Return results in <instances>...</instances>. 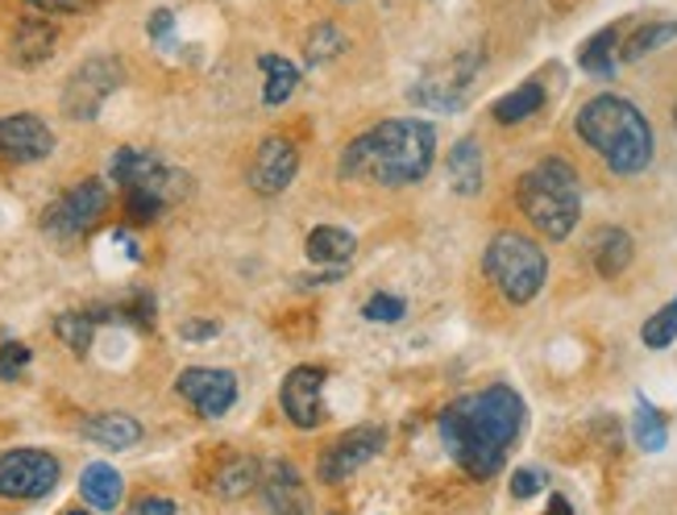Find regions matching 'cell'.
I'll return each mask as SVG.
<instances>
[{
	"label": "cell",
	"instance_id": "60d3db41",
	"mask_svg": "<svg viewBox=\"0 0 677 515\" xmlns=\"http://www.w3.org/2000/svg\"><path fill=\"white\" fill-rule=\"evenodd\" d=\"M674 126H677V109H674Z\"/></svg>",
	"mask_w": 677,
	"mask_h": 515
},
{
	"label": "cell",
	"instance_id": "e575fe53",
	"mask_svg": "<svg viewBox=\"0 0 677 515\" xmlns=\"http://www.w3.org/2000/svg\"><path fill=\"white\" fill-rule=\"evenodd\" d=\"M540 486H545V474H540V469H516V478H511V495H516V499H532Z\"/></svg>",
	"mask_w": 677,
	"mask_h": 515
},
{
	"label": "cell",
	"instance_id": "277c9868",
	"mask_svg": "<svg viewBox=\"0 0 677 515\" xmlns=\"http://www.w3.org/2000/svg\"><path fill=\"white\" fill-rule=\"evenodd\" d=\"M520 212L532 220L536 229L552 241H566L574 225L583 217V191H578V171L561 158H545L532 171L520 175L516 184Z\"/></svg>",
	"mask_w": 677,
	"mask_h": 515
},
{
	"label": "cell",
	"instance_id": "d6a6232c",
	"mask_svg": "<svg viewBox=\"0 0 677 515\" xmlns=\"http://www.w3.org/2000/svg\"><path fill=\"white\" fill-rule=\"evenodd\" d=\"M30 366V349L21 341H4L0 345V378L4 383H13V378H21V370Z\"/></svg>",
	"mask_w": 677,
	"mask_h": 515
},
{
	"label": "cell",
	"instance_id": "44dd1931",
	"mask_svg": "<svg viewBox=\"0 0 677 515\" xmlns=\"http://www.w3.org/2000/svg\"><path fill=\"white\" fill-rule=\"evenodd\" d=\"M54 26L50 21H38V17H26L21 26L13 30V55H17V63H26V67H33V63H42L47 59L50 50H54Z\"/></svg>",
	"mask_w": 677,
	"mask_h": 515
},
{
	"label": "cell",
	"instance_id": "603a6c76",
	"mask_svg": "<svg viewBox=\"0 0 677 515\" xmlns=\"http://www.w3.org/2000/svg\"><path fill=\"white\" fill-rule=\"evenodd\" d=\"M449 184L461 196H478L482 191V155H478V141L461 138L449 155Z\"/></svg>",
	"mask_w": 677,
	"mask_h": 515
},
{
	"label": "cell",
	"instance_id": "30bf717a",
	"mask_svg": "<svg viewBox=\"0 0 677 515\" xmlns=\"http://www.w3.org/2000/svg\"><path fill=\"white\" fill-rule=\"evenodd\" d=\"M387 445V433L382 428H354L341 440H332L329 449L320 453V483L341 486L346 478H354L366 462H375Z\"/></svg>",
	"mask_w": 677,
	"mask_h": 515
},
{
	"label": "cell",
	"instance_id": "ac0fdd59",
	"mask_svg": "<svg viewBox=\"0 0 677 515\" xmlns=\"http://www.w3.org/2000/svg\"><path fill=\"white\" fill-rule=\"evenodd\" d=\"M631 237L624 229H599L595 241H590V258H595V270H599L603 279H619L624 270L631 266Z\"/></svg>",
	"mask_w": 677,
	"mask_h": 515
},
{
	"label": "cell",
	"instance_id": "ffe728a7",
	"mask_svg": "<svg viewBox=\"0 0 677 515\" xmlns=\"http://www.w3.org/2000/svg\"><path fill=\"white\" fill-rule=\"evenodd\" d=\"M354 250H358L354 234L337 229V225H320V229L308 234V258L316 266H346L354 258Z\"/></svg>",
	"mask_w": 677,
	"mask_h": 515
},
{
	"label": "cell",
	"instance_id": "2e32d148",
	"mask_svg": "<svg viewBox=\"0 0 677 515\" xmlns=\"http://www.w3.org/2000/svg\"><path fill=\"white\" fill-rule=\"evenodd\" d=\"M121 491H126V483H121V474H117L109 462H92V466H83V474H79V495H83V503L96 507V512H112V507L121 503Z\"/></svg>",
	"mask_w": 677,
	"mask_h": 515
},
{
	"label": "cell",
	"instance_id": "836d02e7",
	"mask_svg": "<svg viewBox=\"0 0 677 515\" xmlns=\"http://www.w3.org/2000/svg\"><path fill=\"white\" fill-rule=\"evenodd\" d=\"M329 50H341V38L332 26H320V30L308 38V67H316L320 59H329Z\"/></svg>",
	"mask_w": 677,
	"mask_h": 515
},
{
	"label": "cell",
	"instance_id": "83f0119b",
	"mask_svg": "<svg viewBox=\"0 0 677 515\" xmlns=\"http://www.w3.org/2000/svg\"><path fill=\"white\" fill-rule=\"evenodd\" d=\"M158 158L155 155H146V150H133V146H121L117 155H112L109 162V175H112V184L117 188H129V184H138L150 167H155Z\"/></svg>",
	"mask_w": 677,
	"mask_h": 515
},
{
	"label": "cell",
	"instance_id": "3957f363",
	"mask_svg": "<svg viewBox=\"0 0 677 515\" xmlns=\"http://www.w3.org/2000/svg\"><path fill=\"white\" fill-rule=\"evenodd\" d=\"M578 138L615 175H640L653 162V129L624 96H595L578 109Z\"/></svg>",
	"mask_w": 677,
	"mask_h": 515
},
{
	"label": "cell",
	"instance_id": "d590c367",
	"mask_svg": "<svg viewBox=\"0 0 677 515\" xmlns=\"http://www.w3.org/2000/svg\"><path fill=\"white\" fill-rule=\"evenodd\" d=\"M38 13H88L96 0H26Z\"/></svg>",
	"mask_w": 677,
	"mask_h": 515
},
{
	"label": "cell",
	"instance_id": "7a4b0ae2",
	"mask_svg": "<svg viewBox=\"0 0 677 515\" xmlns=\"http://www.w3.org/2000/svg\"><path fill=\"white\" fill-rule=\"evenodd\" d=\"M432 158H437V129L416 117H395L349 141L341 155V175L346 179L358 175L378 188H408L425 179Z\"/></svg>",
	"mask_w": 677,
	"mask_h": 515
},
{
	"label": "cell",
	"instance_id": "52a82bcc",
	"mask_svg": "<svg viewBox=\"0 0 677 515\" xmlns=\"http://www.w3.org/2000/svg\"><path fill=\"white\" fill-rule=\"evenodd\" d=\"M121 63L112 59V55H92L88 63H79L71 71L63 88V112L71 121H96L100 109H104V100H109L117 88H121Z\"/></svg>",
	"mask_w": 677,
	"mask_h": 515
},
{
	"label": "cell",
	"instance_id": "7402d4cb",
	"mask_svg": "<svg viewBox=\"0 0 677 515\" xmlns=\"http://www.w3.org/2000/svg\"><path fill=\"white\" fill-rule=\"evenodd\" d=\"M615 59H619V26H607V30H599L595 38H586L583 50H578L583 71L595 79H611Z\"/></svg>",
	"mask_w": 677,
	"mask_h": 515
},
{
	"label": "cell",
	"instance_id": "5bb4252c",
	"mask_svg": "<svg viewBox=\"0 0 677 515\" xmlns=\"http://www.w3.org/2000/svg\"><path fill=\"white\" fill-rule=\"evenodd\" d=\"M296 171H300L296 146L287 138H267L250 162V188L258 191V196H279V191L296 179Z\"/></svg>",
	"mask_w": 677,
	"mask_h": 515
},
{
	"label": "cell",
	"instance_id": "5b68a950",
	"mask_svg": "<svg viewBox=\"0 0 677 515\" xmlns=\"http://www.w3.org/2000/svg\"><path fill=\"white\" fill-rule=\"evenodd\" d=\"M482 270L487 279L499 287V296L507 304H532L545 287V275H549V263L536 246L532 237L524 234H499L482 254Z\"/></svg>",
	"mask_w": 677,
	"mask_h": 515
},
{
	"label": "cell",
	"instance_id": "74e56055",
	"mask_svg": "<svg viewBox=\"0 0 677 515\" xmlns=\"http://www.w3.org/2000/svg\"><path fill=\"white\" fill-rule=\"evenodd\" d=\"M133 512H138V515H150V512H179V503L155 499V495H150V499H138V503H133Z\"/></svg>",
	"mask_w": 677,
	"mask_h": 515
},
{
	"label": "cell",
	"instance_id": "9c48e42d",
	"mask_svg": "<svg viewBox=\"0 0 677 515\" xmlns=\"http://www.w3.org/2000/svg\"><path fill=\"white\" fill-rule=\"evenodd\" d=\"M188 188H191L188 175L167 167V162H155L138 184L126 188V217L133 220V225H150V220L162 217L171 204L183 200Z\"/></svg>",
	"mask_w": 677,
	"mask_h": 515
},
{
	"label": "cell",
	"instance_id": "ab89813d",
	"mask_svg": "<svg viewBox=\"0 0 677 515\" xmlns=\"http://www.w3.org/2000/svg\"><path fill=\"white\" fill-rule=\"evenodd\" d=\"M549 512H574V507H569V499H566V495H552V499H549Z\"/></svg>",
	"mask_w": 677,
	"mask_h": 515
},
{
	"label": "cell",
	"instance_id": "f546056e",
	"mask_svg": "<svg viewBox=\"0 0 677 515\" xmlns=\"http://www.w3.org/2000/svg\"><path fill=\"white\" fill-rule=\"evenodd\" d=\"M54 333L63 337L76 354H88V345H92V333H96V313H67L54 320Z\"/></svg>",
	"mask_w": 677,
	"mask_h": 515
},
{
	"label": "cell",
	"instance_id": "8d00e7d4",
	"mask_svg": "<svg viewBox=\"0 0 677 515\" xmlns=\"http://www.w3.org/2000/svg\"><path fill=\"white\" fill-rule=\"evenodd\" d=\"M217 333H221L217 320H188V325L179 328V337H183V341H208V337H217Z\"/></svg>",
	"mask_w": 677,
	"mask_h": 515
},
{
	"label": "cell",
	"instance_id": "1f68e13d",
	"mask_svg": "<svg viewBox=\"0 0 677 515\" xmlns=\"http://www.w3.org/2000/svg\"><path fill=\"white\" fill-rule=\"evenodd\" d=\"M404 313H408V304H404L399 296H387V291L370 296L366 299V308H362V316L366 320H375V325H399Z\"/></svg>",
	"mask_w": 677,
	"mask_h": 515
},
{
	"label": "cell",
	"instance_id": "7c38bea8",
	"mask_svg": "<svg viewBox=\"0 0 677 515\" xmlns=\"http://www.w3.org/2000/svg\"><path fill=\"white\" fill-rule=\"evenodd\" d=\"M54 150V133L42 117L13 112L0 117V162H42Z\"/></svg>",
	"mask_w": 677,
	"mask_h": 515
},
{
	"label": "cell",
	"instance_id": "8992f818",
	"mask_svg": "<svg viewBox=\"0 0 677 515\" xmlns=\"http://www.w3.org/2000/svg\"><path fill=\"white\" fill-rule=\"evenodd\" d=\"M63 478L59 457L47 449H0V499L33 503L47 499Z\"/></svg>",
	"mask_w": 677,
	"mask_h": 515
},
{
	"label": "cell",
	"instance_id": "484cf974",
	"mask_svg": "<svg viewBox=\"0 0 677 515\" xmlns=\"http://www.w3.org/2000/svg\"><path fill=\"white\" fill-rule=\"evenodd\" d=\"M674 38H677V21H645L640 30L628 33V42L619 47V59L636 63V59H645V55H653V50H661L665 42H674Z\"/></svg>",
	"mask_w": 677,
	"mask_h": 515
},
{
	"label": "cell",
	"instance_id": "4316f807",
	"mask_svg": "<svg viewBox=\"0 0 677 515\" xmlns=\"http://www.w3.org/2000/svg\"><path fill=\"white\" fill-rule=\"evenodd\" d=\"M631 433H636V445L645 453H661L665 440H669V428H665V416L648 399H636V420H631Z\"/></svg>",
	"mask_w": 677,
	"mask_h": 515
},
{
	"label": "cell",
	"instance_id": "4dcf8cb0",
	"mask_svg": "<svg viewBox=\"0 0 677 515\" xmlns=\"http://www.w3.org/2000/svg\"><path fill=\"white\" fill-rule=\"evenodd\" d=\"M645 345L648 349H665V345H674L677 341V299H669L661 313H653L645 320Z\"/></svg>",
	"mask_w": 677,
	"mask_h": 515
},
{
	"label": "cell",
	"instance_id": "cb8c5ba5",
	"mask_svg": "<svg viewBox=\"0 0 677 515\" xmlns=\"http://www.w3.org/2000/svg\"><path fill=\"white\" fill-rule=\"evenodd\" d=\"M540 105H545V88H540L536 79H528V83H520L516 92L499 96L490 112H495V121H499V126H520V121H528Z\"/></svg>",
	"mask_w": 677,
	"mask_h": 515
},
{
	"label": "cell",
	"instance_id": "6da1fadb",
	"mask_svg": "<svg viewBox=\"0 0 677 515\" xmlns=\"http://www.w3.org/2000/svg\"><path fill=\"white\" fill-rule=\"evenodd\" d=\"M524 428V399L511 387L461 395L441 412V437L470 478H495Z\"/></svg>",
	"mask_w": 677,
	"mask_h": 515
},
{
	"label": "cell",
	"instance_id": "d6986e66",
	"mask_svg": "<svg viewBox=\"0 0 677 515\" xmlns=\"http://www.w3.org/2000/svg\"><path fill=\"white\" fill-rule=\"evenodd\" d=\"M83 437L100 440V445H109V449H129V445H138L142 440V424L126 416V412H100V416H88L83 420Z\"/></svg>",
	"mask_w": 677,
	"mask_h": 515
},
{
	"label": "cell",
	"instance_id": "d4e9b609",
	"mask_svg": "<svg viewBox=\"0 0 677 515\" xmlns=\"http://www.w3.org/2000/svg\"><path fill=\"white\" fill-rule=\"evenodd\" d=\"M258 67H262V76H267L262 100H267L270 109H275V105H283V100H291V92L300 88V71L287 63L283 55H262V59H258Z\"/></svg>",
	"mask_w": 677,
	"mask_h": 515
},
{
	"label": "cell",
	"instance_id": "e0dca14e",
	"mask_svg": "<svg viewBox=\"0 0 677 515\" xmlns=\"http://www.w3.org/2000/svg\"><path fill=\"white\" fill-rule=\"evenodd\" d=\"M262 495H267V507H275V512H308V507H312L308 495H303V486H300V474H296L291 466H283V462L267 466Z\"/></svg>",
	"mask_w": 677,
	"mask_h": 515
},
{
	"label": "cell",
	"instance_id": "f1b7e54d",
	"mask_svg": "<svg viewBox=\"0 0 677 515\" xmlns=\"http://www.w3.org/2000/svg\"><path fill=\"white\" fill-rule=\"evenodd\" d=\"M253 478H258V469H253V462H246V457H233L229 466L212 478V495H221V499H237V495H246L253 486Z\"/></svg>",
	"mask_w": 677,
	"mask_h": 515
},
{
	"label": "cell",
	"instance_id": "8fae6325",
	"mask_svg": "<svg viewBox=\"0 0 677 515\" xmlns=\"http://www.w3.org/2000/svg\"><path fill=\"white\" fill-rule=\"evenodd\" d=\"M175 390L188 399L205 420H221L225 412L237 404V378L229 370H208V366H191L175 378Z\"/></svg>",
	"mask_w": 677,
	"mask_h": 515
},
{
	"label": "cell",
	"instance_id": "9a60e30c",
	"mask_svg": "<svg viewBox=\"0 0 677 515\" xmlns=\"http://www.w3.org/2000/svg\"><path fill=\"white\" fill-rule=\"evenodd\" d=\"M474 67H478V59H466V63L449 67L441 79H425V83H416L411 100L432 105V109H461V100H466V92H470Z\"/></svg>",
	"mask_w": 677,
	"mask_h": 515
},
{
	"label": "cell",
	"instance_id": "ba28073f",
	"mask_svg": "<svg viewBox=\"0 0 677 515\" xmlns=\"http://www.w3.org/2000/svg\"><path fill=\"white\" fill-rule=\"evenodd\" d=\"M109 200L112 196L109 188H104V179H83L76 188H67L63 196L42 212V229H47L50 237H59V241L83 237L96 220L109 212Z\"/></svg>",
	"mask_w": 677,
	"mask_h": 515
},
{
	"label": "cell",
	"instance_id": "4fadbf2b",
	"mask_svg": "<svg viewBox=\"0 0 677 515\" xmlns=\"http://www.w3.org/2000/svg\"><path fill=\"white\" fill-rule=\"evenodd\" d=\"M325 378L329 375H325L320 366H296V370L283 378L279 399H283L287 420L296 424V428H316V424H325V404H320Z\"/></svg>",
	"mask_w": 677,
	"mask_h": 515
},
{
	"label": "cell",
	"instance_id": "f35d334b",
	"mask_svg": "<svg viewBox=\"0 0 677 515\" xmlns=\"http://www.w3.org/2000/svg\"><path fill=\"white\" fill-rule=\"evenodd\" d=\"M171 13H167V9H158L155 17H150V38H158V42H162V38H167V33H171Z\"/></svg>",
	"mask_w": 677,
	"mask_h": 515
}]
</instances>
